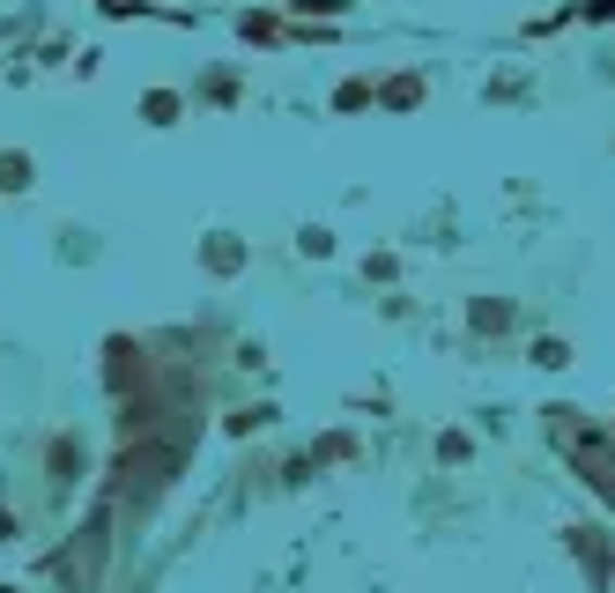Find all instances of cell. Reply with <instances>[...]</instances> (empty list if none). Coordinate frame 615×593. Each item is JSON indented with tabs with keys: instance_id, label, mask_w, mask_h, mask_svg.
<instances>
[{
	"instance_id": "cell-1",
	"label": "cell",
	"mask_w": 615,
	"mask_h": 593,
	"mask_svg": "<svg viewBox=\"0 0 615 593\" xmlns=\"http://www.w3.org/2000/svg\"><path fill=\"white\" fill-rule=\"evenodd\" d=\"M578 467H586V482H593V490L615 505V438L586 430V438H578Z\"/></svg>"
},
{
	"instance_id": "cell-2",
	"label": "cell",
	"mask_w": 615,
	"mask_h": 593,
	"mask_svg": "<svg viewBox=\"0 0 615 593\" xmlns=\"http://www.w3.org/2000/svg\"><path fill=\"white\" fill-rule=\"evenodd\" d=\"M201 267L215 275V282L246 275V238H238V230H208V238H201Z\"/></svg>"
},
{
	"instance_id": "cell-3",
	"label": "cell",
	"mask_w": 615,
	"mask_h": 593,
	"mask_svg": "<svg viewBox=\"0 0 615 593\" xmlns=\"http://www.w3.org/2000/svg\"><path fill=\"white\" fill-rule=\"evenodd\" d=\"M564 542H572V556L586 564V579H593V586H608V579H615V556H608V542H601V527H572Z\"/></svg>"
},
{
	"instance_id": "cell-4",
	"label": "cell",
	"mask_w": 615,
	"mask_h": 593,
	"mask_svg": "<svg viewBox=\"0 0 615 593\" xmlns=\"http://www.w3.org/2000/svg\"><path fill=\"white\" fill-rule=\"evenodd\" d=\"M134 112H141V127H178V119H186V89H141V104H134Z\"/></svg>"
},
{
	"instance_id": "cell-5",
	"label": "cell",
	"mask_w": 615,
	"mask_h": 593,
	"mask_svg": "<svg viewBox=\"0 0 615 593\" xmlns=\"http://www.w3.org/2000/svg\"><path fill=\"white\" fill-rule=\"evenodd\" d=\"M38 186V156L30 149H0V193L15 201V193H30Z\"/></svg>"
},
{
	"instance_id": "cell-6",
	"label": "cell",
	"mask_w": 615,
	"mask_h": 593,
	"mask_svg": "<svg viewBox=\"0 0 615 593\" xmlns=\"http://www.w3.org/2000/svg\"><path fill=\"white\" fill-rule=\"evenodd\" d=\"M75 467H83V438L60 430V438L45 445V475H52V482H75Z\"/></svg>"
},
{
	"instance_id": "cell-7",
	"label": "cell",
	"mask_w": 615,
	"mask_h": 593,
	"mask_svg": "<svg viewBox=\"0 0 615 593\" xmlns=\"http://www.w3.org/2000/svg\"><path fill=\"white\" fill-rule=\"evenodd\" d=\"M378 104H386V112H415V104H423V75H393V83H378Z\"/></svg>"
},
{
	"instance_id": "cell-8",
	"label": "cell",
	"mask_w": 615,
	"mask_h": 593,
	"mask_svg": "<svg viewBox=\"0 0 615 593\" xmlns=\"http://www.w3.org/2000/svg\"><path fill=\"white\" fill-rule=\"evenodd\" d=\"M467 319H475V335H504V327H512V319H519V312H512V304H504V296H475V304H467Z\"/></svg>"
},
{
	"instance_id": "cell-9",
	"label": "cell",
	"mask_w": 615,
	"mask_h": 593,
	"mask_svg": "<svg viewBox=\"0 0 615 593\" xmlns=\"http://www.w3.org/2000/svg\"><path fill=\"white\" fill-rule=\"evenodd\" d=\"M527 364H541V371H572V341H564V335H541L527 349Z\"/></svg>"
},
{
	"instance_id": "cell-10",
	"label": "cell",
	"mask_w": 615,
	"mask_h": 593,
	"mask_svg": "<svg viewBox=\"0 0 615 593\" xmlns=\"http://www.w3.org/2000/svg\"><path fill=\"white\" fill-rule=\"evenodd\" d=\"M364 104H378V83H364V75L334 89V112H364Z\"/></svg>"
},
{
	"instance_id": "cell-11",
	"label": "cell",
	"mask_w": 615,
	"mask_h": 593,
	"mask_svg": "<svg viewBox=\"0 0 615 593\" xmlns=\"http://www.w3.org/2000/svg\"><path fill=\"white\" fill-rule=\"evenodd\" d=\"M267 424H275V408L260 401V408H230V424L223 430H230V438H252V430H267Z\"/></svg>"
},
{
	"instance_id": "cell-12",
	"label": "cell",
	"mask_w": 615,
	"mask_h": 593,
	"mask_svg": "<svg viewBox=\"0 0 615 593\" xmlns=\"http://www.w3.org/2000/svg\"><path fill=\"white\" fill-rule=\"evenodd\" d=\"M467 453H475V438H467V430H445V438H438V460H445V467H467Z\"/></svg>"
},
{
	"instance_id": "cell-13",
	"label": "cell",
	"mask_w": 615,
	"mask_h": 593,
	"mask_svg": "<svg viewBox=\"0 0 615 593\" xmlns=\"http://www.w3.org/2000/svg\"><path fill=\"white\" fill-rule=\"evenodd\" d=\"M297 253H304V260H327L334 253V230H319V223H312V230H297Z\"/></svg>"
},
{
	"instance_id": "cell-14",
	"label": "cell",
	"mask_w": 615,
	"mask_h": 593,
	"mask_svg": "<svg viewBox=\"0 0 615 593\" xmlns=\"http://www.w3.org/2000/svg\"><path fill=\"white\" fill-rule=\"evenodd\" d=\"M364 275H371V282H393V275H401V260H393V253H371Z\"/></svg>"
},
{
	"instance_id": "cell-15",
	"label": "cell",
	"mask_w": 615,
	"mask_h": 593,
	"mask_svg": "<svg viewBox=\"0 0 615 593\" xmlns=\"http://www.w3.org/2000/svg\"><path fill=\"white\" fill-rule=\"evenodd\" d=\"M297 15H349V0H289Z\"/></svg>"
},
{
	"instance_id": "cell-16",
	"label": "cell",
	"mask_w": 615,
	"mask_h": 593,
	"mask_svg": "<svg viewBox=\"0 0 615 593\" xmlns=\"http://www.w3.org/2000/svg\"><path fill=\"white\" fill-rule=\"evenodd\" d=\"M201 97H208V104H230V97H238V83H230V75H215V83H201Z\"/></svg>"
},
{
	"instance_id": "cell-17",
	"label": "cell",
	"mask_w": 615,
	"mask_h": 593,
	"mask_svg": "<svg viewBox=\"0 0 615 593\" xmlns=\"http://www.w3.org/2000/svg\"><path fill=\"white\" fill-rule=\"evenodd\" d=\"M8 534H15V519H8V512H0V542H8Z\"/></svg>"
}]
</instances>
